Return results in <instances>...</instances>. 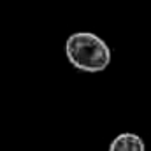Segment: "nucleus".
I'll return each mask as SVG.
<instances>
[{"label":"nucleus","instance_id":"nucleus-1","mask_svg":"<svg viewBox=\"0 0 151 151\" xmlns=\"http://www.w3.org/2000/svg\"><path fill=\"white\" fill-rule=\"evenodd\" d=\"M65 56L79 72H104L113 60L109 44L93 32H74L65 40Z\"/></svg>","mask_w":151,"mask_h":151},{"label":"nucleus","instance_id":"nucleus-2","mask_svg":"<svg viewBox=\"0 0 151 151\" xmlns=\"http://www.w3.org/2000/svg\"><path fill=\"white\" fill-rule=\"evenodd\" d=\"M109 151H146V144L137 134L123 132L113 139V142L109 144Z\"/></svg>","mask_w":151,"mask_h":151}]
</instances>
